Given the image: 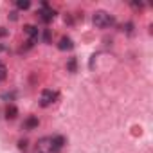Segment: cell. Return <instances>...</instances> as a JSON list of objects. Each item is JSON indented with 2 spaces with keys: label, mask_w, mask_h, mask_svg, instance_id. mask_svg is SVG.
<instances>
[{
  "label": "cell",
  "mask_w": 153,
  "mask_h": 153,
  "mask_svg": "<svg viewBox=\"0 0 153 153\" xmlns=\"http://www.w3.org/2000/svg\"><path fill=\"white\" fill-rule=\"evenodd\" d=\"M92 20H94V25L99 27V29H106V27L115 24V18L110 13H106V11H96Z\"/></svg>",
  "instance_id": "6da1fadb"
},
{
  "label": "cell",
  "mask_w": 153,
  "mask_h": 153,
  "mask_svg": "<svg viewBox=\"0 0 153 153\" xmlns=\"http://www.w3.org/2000/svg\"><path fill=\"white\" fill-rule=\"evenodd\" d=\"M34 153H59V151L54 148V144H52V137H42V139L36 142Z\"/></svg>",
  "instance_id": "7a4b0ae2"
},
{
  "label": "cell",
  "mask_w": 153,
  "mask_h": 153,
  "mask_svg": "<svg viewBox=\"0 0 153 153\" xmlns=\"http://www.w3.org/2000/svg\"><path fill=\"white\" fill-rule=\"evenodd\" d=\"M38 18H40L42 22L49 24V22H52V20L56 18V11H54L52 7H49L47 2H42V9L38 11Z\"/></svg>",
  "instance_id": "3957f363"
},
{
  "label": "cell",
  "mask_w": 153,
  "mask_h": 153,
  "mask_svg": "<svg viewBox=\"0 0 153 153\" xmlns=\"http://www.w3.org/2000/svg\"><path fill=\"white\" fill-rule=\"evenodd\" d=\"M56 99H58V92H56V90H51V88H45V90H42V96H40V105L45 108V106H51Z\"/></svg>",
  "instance_id": "277c9868"
},
{
  "label": "cell",
  "mask_w": 153,
  "mask_h": 153,
  "mask_svg": "<svg viewBox=\"0 0 153 153\" xmlns=\"http://www.w3.org/2000/svg\"><path fill=\"white\" fill-rule=\"evenodd\" d=\"M24 33H25V34H29V43H31V45H34V43H36V40H38V36H40L38 27H36V25L27 24V25H24Z\"/></svg>",
  "instance_id": "5b68a950"
},
{
  "label": "cell",
  "mask_w": 153,
  "mask_h": 153,
  "mask_svg": "<svg viewBox=\"0 0 153 153\" xmlns=\"http://www.w3.org/2000/svg\"><path fill=\"white\" fill-rule=\"evenodd\" d=\"M38 124H40L38 117H34V115H29V117H25V121H24L22 128H24V130H27V131H31V130L38 128Z\"/></svg>",
  "instance_id": "8992f818"
},
{
  "label": "cell",
  "mask_w": 153,
  "mask_h": 153,
  "mask_svg": "<svg viewBox=\"0 0 153 153\" xmlns=\"http://www.w3.org/2000/svg\"><path fill=\"white\" fill-rule=\"evenodd\" d=\"M58 49H59V51H70V49H74V42H72L68 36H63V38L59 40V43H58Z\"/></svg>",
  "instance_id": "52a82bcc"
},
{
  "label": "cell",
  "mask_w": 153,
  "mask_h": 153,
  "mask_svg": "<svg viewBox=\"0 0 153 153\" xmlns=\"http://www.w3.org/2000/svg\"><path fill=\"white\" fill-rule=\"evenodd\" d=\"M16 115H18V108H16L15 105H9V106L6 108V117L13 121V119H16Z\"/></svg>",
  "instance_id": "ba28073f"
},
{
  "label": "cell",
  "mask_w": 153,
  "mask_h": 153,
  "mask_svg": "<svg viewBox=\"0 0 153 153\" xmlns=\"http://www.w3.org/2000/svg\"><path fill=\"white\" fill-rule=\"evenodd\" d=\"M6 78H7V67H6V63L0 61V83L6 81Z\"/></svg>",
  "instance_id": "9c48e42d"
},
{
  "label": "cell",
  "mask_w": 153,
  "mask_h": 153,
  "mask_svg": "<svg viewBox=\"0 0 153 153\" xmlns=\"http://www.w3.org/2000/svg\"><path fill=\"white\" fill-rule=\"evenodd\" d=\"M29 6H31L29 0H18V2H16V7L18 9H29Z\"/></svg>",
  "instance_id": "30bf717a"
},
{
  "label": "cell",
  "mask_w": 153,
  "mask_h": 153,
  "mask_svg": "<svg viewBox=\"0 0 153 153\" xmlns=\"http://www.w3.org/2000/svg\"><path fill=\"white\" fill-rule=\"evenodd\" d=\"M67 68H68V72H76V58H68Z\"/></svg>",
  "instance_id": "8fae6325"
},
{
  "label": "cell",
  "mask_w": 153,
  "mask_h": 153,
  "mask_svg": "<svg viewBox=\"0 0 153 153\" xmlns=\"http://www.w3.org/2000/svg\"><path fill=\"white\" fill-rule=\"evenodd\" d=\"M43 42H45V43H51V31H49V29L43 31Z\"/></svg>",
  "instance_id": "7c38bea8"
},
{
  "label": "cell",
  "mask_w": 153,
  "mask_h": 153,
  "mask_svg": "<svg viewBox=\"0 0 153 153\" xmlns=\"http://www.w3.org/2000/svg\"><path fill=\"white\" fill-rule=\"evenodd\" d=\"M18 148L25 151V149H27V140H25V139H22V140H18Z\"/></svg>",
  "instance_id": "4fadbf2b"
},
{
  "label": "cell",
  "mask_w": 153,
  "mask_h": 153,
  "mask_svg": "<svg viewBox=\"0 0 153 153\" xmlns=\"http://www.w3.org/2000/svg\"><path fill=\"white\" fill-rule=\"evenodd\" d=\"M124 27H126V33H128V34H131V33H133V24H131V22H128ZM124 27H123V29H124Z\"/></svg>",
  "instance_id": "5bb4252c"
},
{
  "label": "cell",
  "mask_w": 153,
  "mask_h": 153,
  "mask_svg": "<svg viewBox=\"0 0 153 153\" xmlns=\"http://www.w3.org/2000/svg\"><path fill=\"white\" fill-rule=\"evenodd\" d=\"M13 97H15V92H11V94H7V92L2 94V99H13Z\"/></svg>",
  "instance_id": "9a60e30c"
},
{
  "label": "cell",
  "mask_w": 153,
  "mask_h": 153,
  "mask_svg": "<svg viewBox=\"0 0 153 153\" xmlns=\"http://www.w3.org/2000/svg\"><path fill=\"white\" fill-rule=\"evenodd\" d=\"M7 33H9V31H7L6 27H0V38H4V36H7Z\"/></svg>",
  "instance_id": "2e32d148"
},
{
  "label": "cell",
  "mask_w": 153,
  "mask_h": 153,
  "mask_svg": "<svg viewBox=\"0 0 153 153\" xmlns=\"http://www.w3.org/2000/svg\"><path fill=\"white\" fill-rule=\"evenodd\" d=\"M9 51V47L7 45H4V43H0V52H7Z\"/></svg>",
  "instance_id": "e0dca14e"
},
{
  "label": "cell",
  "mask_w": 153,
  "mask_h": 153,
  "mask_svg": "<svg viewBox=\"0 0 153 153\" xmlns=\"http://www.w3.org/2000/svg\"><path fill=\"white\" fill-rule=\"evenodd\" d=\"M9 18H11V20H16V18H18V15H16V11H13V13H9Z\"/></svg>",
  "instance_id": "ac0fdd59"
}]
</instances>
